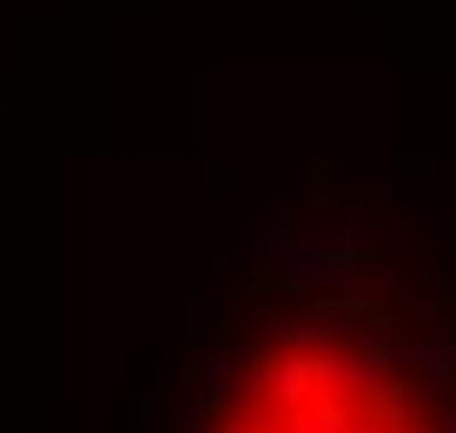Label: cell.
Instances as JSON below:
<instances>
[{"label":"cell","instance_id":"cell-1","mask_svg":"<svg viewBox=\"0 0 456 433\" xmlns=\"http://www.w3.org/2000/svg\"><path fill=\"white\" fill-rule=\"evenodd\" d=\"M134 433H456V234L310 164L188 298Z\"/></svg>","mask_w":456,"mask_h":433}]
</instances>
